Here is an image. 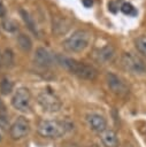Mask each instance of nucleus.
<instances>
[{"mask_svg":"<svg viewBox=\"0 0 146 147\" xmlns=\"http://www.w3.org/2000/svg\"><path fill=\"white\" fill-rule=\"evenodd\" d=\"M114 53L115 52H114V48L112 46H105V47H102L95 52V57L99 62L105 63V62H108L113 59Z\"/></svg>","mask_w":146,"mask_h":147,"instance_id":"12","label":"nucleus"},{"mask_svg":"<svg viewBox=\"0 0 146 147\" xmlns=\"http://www.w3.org/2000/svg\"><path fill=\"white\" fill-rule=\"evenodd\" d=\"M3 108H5V107H3V103H2V102H1V100H0V110H1V109H3Z\"/></svg>","mask_w":146,"mask_h":147,"instance_id":"24","label":"nucleus"},{"mask_svg":"<svg viewBox=\"0 0 146 147\" xmlns=\"http://www.w3.org/2000/svg\"><path fill=\"white\" fill-rule=\"evenodd\" d=\"M82 5H83L85 8H90V7H92V5H93V0H82Z\"/></svg>","mask_w":146,"mask_h":147,"instance_id":"21","label":"nucleus"},{"mask_svg":"<svg viewBox=\"0 0 146 147\" xmlns=\"http://www.w3.org/2000/svg\"><path fill=\"white\" fill-rule=\"evenodd\" d=\"M31 93L26 87H20L15 91L11 98V106L22 113H29L31 110Z\"/></svg>","mask_w":146,"mask_h":147,"instance_id":"5","label":"nucleus"},{"mask_svg":"<svg viewBox=\"0 0 146 147\" xmlns=\"http://www.w3.org/2000/svg\"><path fill=\"white\" fill-rule=\"evenodd\" d=\"M2 65V54L0 53V67Z\"/></svg>","mask_w":146,"mask_h":147,"instance_id":"23","label":"nucleus"},{"mask_svg":"<svg viewBox=\"0 0 146 147\" xmlns=\"http://www.w3.org/2000/svg\"><path fill=\"white\" fill-rule=\"evenodd\" d=\"M17 44H18L20 48L22 51H24V52H30L31 48H32V41H31L30 37L26 36V34H23V33L18 34V37H17Z\"/></svg>","mask_w":146,"mask_h":147,"instance_id":"14","label":"nucleus"},{"mask_svg":"<svg viewBox=\"0 0 146 147\" xmlns=\"http://www.w3.org/2000/svg\"><path fill=\"white\" fill-rule=\"evenodd\" d=\"M14 63V54L10 49H6L5 53L2 54V65L9 68Z\"/></svg>","mask_w":146,"mask_h":147,"instance_id":"17","label":"nucleus"},{"mask_svg":"<svg viewBox=\"0 0 146 147\" xmlns=\"http://www.w3.org/2000/svg\"><path fill=\"white\" fill-rule=\"evenodd\" d=\"M86 121H87V124L91 127V130H93L95 132L101 133L105 130H107V121L100 114H95V113L89 114L86 116Z\"/></svg>","mask_w":146,"mask_h":147,"instance_id":"10","label":"nucleus"},{"mask_svg":"<svg viewBox=\"0 0 146 147\" xmlns=\"http://www.w3.org/2000/svg\"><path fill=\"white\" fill-rule=\"evenodd\" d=\"M55 59L56 57L48 49H46L44 47H38L34 52V55H33L34 63L40 65V67H44V68L51 67L54 63Z\"/></svg>","mask_w":146,"mask_h":147,"instance_id":"9","label":"nucleus"},{"mask_svg":"<svg viewBox=\"0 0 146 147\" xmlns=\"http://www.w3.org/2000/svg\"><path fill=\"white\" fill-rule=\"evenodd\" d=\"M100 139H101L105 147H118V145H120L118 137H117L116 132L113 131V130L107 129L103 132H101Z\"/></svg>","mask_w":146,"mask_h":147,"instance_id":"11","label":"nucleus"},{"mask_svg":"<svg viewBox=\"0 0 146 147\" xmlns=\"http://www.w3.org/2000/svg\"><path fill=\"white\" fill-rule=\"evenodd\" d=\"M0 140H1V133H0Z\"/></svg>","mask_w":146,"mask_h":147,"instance_id":"26","label":"nucleus"},{"mask_svg":"<svg viewBox=\"0 0 146 147\" xmlns=\"http://www.w3.org/2000/svg\"><path fill=\"white\" fill-rule=\"evenodd\" d=\"M30 132V123L24 117H17L9 127V134L11 139L20 140L25 138Z\"/></svg>","mask_w":146,"mask_h":147,"instance_id":"7","label":"nucleus"},{"mask_svg":"<svg viewBox=\"0 0 146 147\" xmlns=\"http://www.w3.org/2000/svg\"><path fill=\"white\" fill-rule=\"evenodd\" d=\"M71 129V124L57 119L41 121L38 124V133L44 138H60Z\"/></svg>","mask_w":146,"mask_h":147,"instance_id":"3","label":"nucleus"},{"mask_svg":"<svg viewBox=\"0 0 146 147\" xmlns=\"http://www.w3.org/2000/svg\"><path fill=\"white\" fill-rule=\"evenodd\" d=\"M6 15V8L2 3V0H0V17H3Z\"/></svg>","mask_w":146,"mask_h":147,"instance_id":"22","label":"nucleus"},{"mask_svg":"<svg viewBox=\"0 0 146 147\" xmlns=\"http://www.w3.org/2000/svg\"><path fill=\"white\" fill-rule=\"evenodd\" d=\"M136 48L137 51L144 56L146 57V36H141L139 38H137L136 40Z\"/></svg>","mask_w":146,"mask_h":147,"instance_id":"16","label":"nucleus"},{"mask_svg":"<svg viewBox=\"0 0 146 147\" xmlns=\"http://www.w3.org/2000/svg\"><path fill=\"white\" fill-rule=\"evenodd\" d=\"M145 140H146V132H145Z\"/></svg>","mask_w":146,"mask_h":147,"instance_id":"25","label":"nucleus"},{"mask_svg":"<svg viewBox=\"0 0 146 147\" xmlns=\"http://www.w3.org/2000/svg\"><path fill=\"white\" fill-rule=\"evenodd\" d=\"M107 85L110 91L118 96H126L129 94V86L125 82L115 74L109 72L107 75Z\"/></svg>","mask_w":146,"mask_h":147,"instance_id":"8","label":"nucleus"},{"mask_svg":"<svg viewBox=\"0 0 146 147\" xmlns=\"http://www.w3.org/2000/svg\"><path fill=\"white\" fill-rule=\"evenodd\" d=\"M14 88V84L13 82H10L8 78H2L0 82V93L2 95H8L9 93H11Z\"/></svg>","mask_w":146,"mask_h":147,"instance_id":"15","label":"nucleus"},{"mask_svg":"<svg viewBox=\"0 0 146 147\" xmlns=\"http://www.w3.org/2000/svg\"><path fill=\"white\" fill-rule=\"evenodd\" d=\"M20 15H21L22 20L24 21V23L26 24L28 29H29L32 33H34L36 36H38V29H37V25H36L33 18L31 17V15H30L26 10H24V9H21V10H20Z\"/></svg>","mask_w":146,"mask_h":147,"instance_id":"13","label":"nucleus"},{"mask_svg":"<svg viewBox=\"0 0 146 147\" xmlns=\"http://www.w3.org/2000/svg\"><path fill=\"white\" fill-rule=\"evenodd\" d=\"M108 9L112 11V13H116L118 10V5H116L115 1H109L108 2Z\"/></svg>","mask_w":146,"mask_h":147,"instance_id":"20","label":"nucleus"},{"mask_svg":"<svg viewBox=\"0 0 146 147\" xmlns=\"http://www.w3.org/2000/svg\"><path fill=\"white\" fill-rule=\"evenodd\" d=\"M120 9H121V11L123 13V14H125V15H131V16H135V15H137V9L130 3V2H123L122 5H121V7H120Z\"/></svg>","mask_w":146,"mask_h":147,"instance_id":"18","label":"nucleus"},{"mask_svg":"<svg viewBox=\"0 0 146 147\" xmlns=\"http://www.w3.org/2000/svg\"><path fill=\"white\" fill-rule=\"evenodd\" d=\"M56 61L64 69H67L70 74L77 76L78 78L86 79V80H93L98 76L97 69L93 65L87 64L85 62H80V61H77L75 59L67 57V56H61V55L56 56Z\"/></svg>","mask_w":146,"mask_h":147,"instance_id":"1","label":"nucleus"},{"mask_svg":"<svg viewBox=\"0 0 146 147\" xmlns=\"http://www.w3.org/2000/svg\"><path fill=\"white\" fill-rule=\"evenodd\" d=\"M2 28L8 31V32H15L17 29H18V25L17 23L14 21V20H10V18H7L2 22Z\"/></svg>","mask_w":146,"mask_h":147,"instance_id":"19","label":"nucleus"},{"mask_svg":"<svg viewBox=\"0 0 146 147\" xmlns=\"http://www.w3.org/2000/svg\"><path fill=\"white\" fill-rule=\"evenodd\" d=\"M37 102L41 107V109L47 113H56L61 109L62 106L60 98L51 87H46L38 94Z\"/></svg>","mask_w":146,"mask_h":147,"instance_id":"4","label":"nucleus"},{"mask_svg":"<svg viewBox=\"0 0 146 147\" xmlns=\"http://www.w3.org/2000/svg\"><path fill=\"white\" fill-rule=\"evenodd\" d=\"M91 41V33L87 30L78 29L72 32L71 36H69L63 42V48L69 53H80L85 51Z\"/></svg>","mask_w":146,"mask_h":147,"instance_id":"2","label":"nucleus"},{"mask_svg":"<svg viewBox=\"0 0 146 147\" xmlns=\"http://www.w3.org/2000/svg\"><path fill=\"white\" fill-rule=\"evenodd\" d=\"M121 63L125 70L131 74H145L146 72V63L139 56L132 53H124L121 57Z\"/></svg>","mask_w":146,"mask_h":147,"instance_id":"6","label":"nucleus"}]
</instances>
